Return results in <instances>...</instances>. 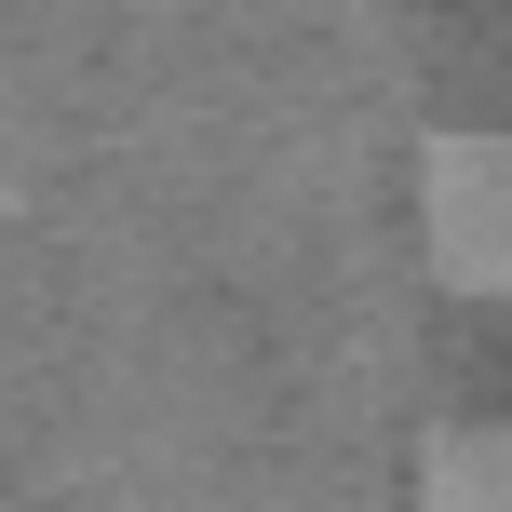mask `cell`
<instances>
[{
	"instance_id": "6da1fadb",
	"label": "cell",
	"mask_w": 512,
	"mask_h": 512,
	"mask_svg": "<svg viewBox=\"0 0 512 512\" xmlns=\"http://www.w3.org/2000/svg\"><path fill=\"white\" fill-rule=\"evenodd\" d=\"M418 256L445 297L512 310V122L418 135Z\"/></svg>"
},
{
	"instance_id": "7a4b0ae2",
	"label": "cell",
	"mask_w": 512,
	"mask_h": 512,
	"mask_svg": "<svg viewBox=\"0 0 512 512\" xmlns=\"http://www.w3.org/2000/svg\"><path fill=\"white\" fill-rule=\"evenodd\" d=\"M418 512H512V418H445L418 445Z\"/></svg>"
}]
</instances>
